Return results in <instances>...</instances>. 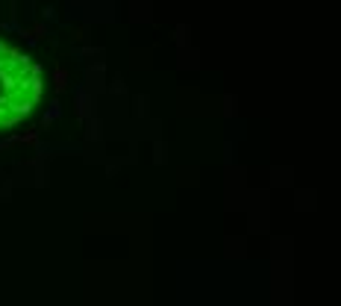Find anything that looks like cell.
Instances as JSON below:
<instances>
[{
	"label": "cell",
	"mask_w": 341,
	"mask_h": 306,
	"mask_svg": "<svg viewBox=\"0 0 341 306\" xmlns=\"http://www.w3.org/2000/svg\"><path fill=\"white\" fill-rule=\"evenodd\" d=\"M77 115L80 118L88 115V94H85V88H77Z\"/></svg>",
	"instance_id": "1"
},
{
	"label": "cell",
	"mask_w": 341,
	"mask_h": 306,
	"mask_svg": "<svg viewBox=\"0 0 341 306\" xmlns=\"http://www.w3.org/2000/svg\"><path fill=\"white\" fill-rule=\"evenodd\" d=\"M53 77H56V94H62V91L68 88V71H65V68H56Z\"/></svg>",
	"instance_id": "2"
},
{
	"label": "cell",
	"mask_w": 341,
	"mask_h": 306,
	"mask_svg": "<svg viewBox=\"0 0 341 306\" xmlns=\"http://www.w3.org/2000/svg\"><path fill=\"white\" fill-rule=\"evenodd\" d=\"M59 112H62V106H59V100H53V106H50V112H47V115H44V127H47V124H53L59 118Z\"/></svg>",
	"instance_id": "3"
},
{
	"label": "cell",
	"mask_w": 341,
	"mask_h": 306,
	"mask_svg": "<svg viewBox=\"0 0 341 306\" xmlns=\"http://www.w3.org/2000/svg\"><path fill=\"white\" fill-rule=\"evenodd\" d=\"M97 135H100V121L94 118V121H91V132H88V138H97Z\"/></svg>",
	"instance_id": "4"
},
{
	"label": "cell",
	"mask_w": 341,
	"mask_h": 306,
	"mask_svg": "<svg viewBox=\"0 0 341 306\" xmlns=\"http://www.w3.org/2000/svg\"><path fill=\"white\" fill-rule=\"evenodd\" d=\"M112 91H115V94H124V91H127V86H124L121 80H112Z\"/></svg>",
	"instance_id": "5"
}]
</instances>
